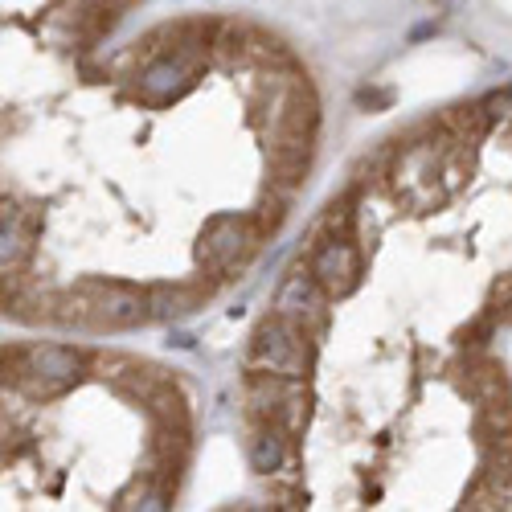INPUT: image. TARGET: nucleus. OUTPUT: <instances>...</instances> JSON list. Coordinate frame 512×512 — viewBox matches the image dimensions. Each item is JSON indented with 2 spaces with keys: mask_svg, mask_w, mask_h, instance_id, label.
I'll return each instance as SVG.
<instances>
[{
  "mask_svg": "<svg viewBox=\"0 0 512 512\" xmlns=\"http://www.w3.org/2000/svg\"><path fill=\"white\" fill-rule=\"evenodd\" d=\"M0 508L156 512L197 459L193 381L107 336L37 332L0 357Z\"/></svg>",
  "mask_w": 512,
  "mask_h": 512,
  "instance_id": "3",
  "label": "nucleus"
},
{
  "mask_svg": "<svg viewBox=\"0 0 512 512\" xmlns=\"http://www.w3.org/2000/svg\"><path fill=\"white\" fill-rule=\"evenodd\" d=\"M320 140L308 58L246 13H177L78 58L5 62V320L127 336L201 316L279 242Z\"/></svg>",
  "mask_w": 512,
  "mask_h": 512,
  "instance_id": "2",
  "label": "nucleus"
},
{
  "mask_svg": "<svg viewBox=\"0 0 512 512\" xmlns=\"http://www.w3.org/2000/svg\"><path fill=\"white\" fill-rule=\"evenodd\" d=\"M271 508H512V82L361 152L238 361Z\"/></svg>",
  "mask_w": 512,
  "mask_h": 512,
  "instance_id": "1",
  "label": "nucleus"
},
{
  "mask_svg": "<svg viewBox=\"0 0 512 512\" xmlns=\"http://www.w3.org/2000/svg\"><path fill=\"white\" fill-rule=\"evenodd\" d=\"M144 0H0L5 62L13 58H78L123 29Z\"/></svg>",
  "mask_w": 512,
  "mask_h": 512,
  "instance_id": "4",
  "label": "nucleus"
}]
</instances>
